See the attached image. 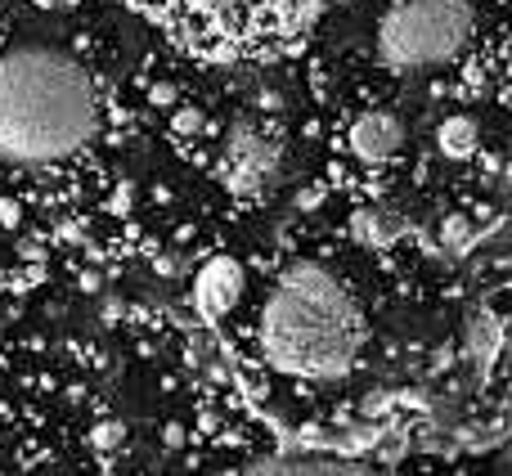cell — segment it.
Listing matches in <instances>:
<instances>
[{
    "mask_svg": "<svg viewBox=\"0 0 512 476\" xmlns=\"http://www.w3.org/2000/svg\"><path fill=\"white\" fill-rule=\"evenodd\" d=\"M436 149H441V158L450 162H472L481 149V131L472 117H445L441 126H436Z\"/></svg>",
    "mask_w": 512,
    "mask_h": 476,
    "instance_id": "cell-9",
    "label": "cell"
},
{
    "mask_svg": "<svg viewBox=\"0 0 512 476\" xmlns=\"http://www.w3.org/2000/svg\"><path fill=\"white\" fill-rule=\"evenodd\" d=\"M364 342V319L351 292L315 265L279 274L261 310V346L274 369L297 378H337Z\"/></svg>",
    "mask_w": 512,
    "mask_h": 476,
    "instance_id": "cell-2",
    "label": "cell"
},
{
    "mask_svg": "<svg viewBox=\"0 0 512 476\" xmlns=\"http://www.w3.org/2000/svg\"><path fill=\"white\" fill-rule=\"evenodd\" d=\"M243 297V265L234 256H212L203 261V270L194 274V306L207 319H221L239 306Z\"/></svg>",
    "mask_w": 512,
    "mask_h": 476,
    "instance_id": "cell-7",
    "label": "cell"
},
{
    "mask_svg": "<svg viewBox=\"0 0 512 476\" xmlns=\"http://www.w3.org/2000/svg\"><path fill=\"white\" fill-rule=\"evenodd\" d=\"M508 189H512V185H508Z\"/></svg>",
    "mask_w": 512,
    "mask_h": 476,
    "instance_id": "cell-16",
    "label": "cell"
},
{
    "mask_svg": "<svg viewBox=\"0 0 512 476\" xmlns=\"http://www.w3.org/2000/svg\"><path fill=\"white\" fill-rule=\"evenodd\" d=\"M400 144H405V126H400L396 113H382V108L360 113L351 122V131H346V149H351V158L369 162V167H387V162L400 153Z\"/></svg>",
    "mask_w": 512,
    "mask_h": 476,
    "instance_id": "cell-6",
    "label": "cell"
},
{
    "mask_svg": "<svg viewBox=\"0 0 512 476\" xmlns=\"http://www.w3.org/2000/svg\"><path fill=\"white\" fill-rule=\"evenodd\" d=\"M90 445H95V450H104V454L122 450V445H126V427L117 423V418H104V423H95V432H90Z\"/></svg>",
    "mask_w": 512,
    "mask_h": 476,
    "instance_id": "cell-12",
    "label": "cell"
},
{
    "mask_svg": "<svg viewBox=\"0 0 512 476\" xmlns=\"http://www.w3.org/2000/svg\"><path fill=\"white\" fill-rule=\"evenodd\" d=\"M468 0H405L378 23V54L387 68H427L450 63L472 41Z\"/></svg>",
    "mask_w": 512,
    "mask_h": 476,
    "instance_id": "cell-3",
    "label": "cell"
},
{
    "mask_svg": "<svg viewBox=\"0 0 512 476\" xmlns=\"http://www.w3.org/2000/svg\"><path fill=\"white\" fill-rule=\"evenodd\" d=\"M162 441H167L171 450H176V445H185V432H180L176 423H167V427H162Z\"/></svg>",
    "mask_w": 512,
    "mask_h": 476,
    "instance_id": "cell-13",
    "label": "cell"
},
{
    "mask_svg": "<svg viewBox=\"0 0 512 476\" xmlns=\"http://www.w3.org/2000/svg\"><path fill=\"white\" fill-rule=\"evenodd\" d=\"M504 346H508V355H512V333H508V342H504Z\"/></svg>",
    "mask_w": 512,
    "mask_h": 476,
    "instance_id": "cell-14",
    "label": "cell"
},
{
    "mask_svg": "<svg viewBox=\"0 0 512 476\" xmlns=\"http://www.w3.org/2000/svg\"><path fill=\"white\" fill-rule=\"evenodd\" d=\"M167 131H171V140H176L180 149H189V153H194L198 144H207V140H212V117H207L198 104H180V108H171V117H167Z\"/></svg>",
    "mask_w": 512,
    "mask_h": 476,
    "instance_id": "cell-10",
    "label": "cell"
},
{
    "mask_svg": "<svg viewBox=\"0 0 512 476\" xmlns=\"http://www.w3.org/2000/svg\"><path fill=\"white\" fill-rule=\"evenodd\" d=\"M274 162H279V135H270V126L243 117L230 131L221 153V176L230 185V194L252 198L265 189V180L274 176Z\"/></svg>",
    "mask_w": 512,
    "mask_h": 476,
    "instance_id": "cell-5",
    "label": "cell"
},
{
    "mask_svg": "<svg viewBox=\"0 0 512 476\" xmlns=\"http://www.w3.org/2000/svg\"><path fill=\"white\" fill-rule=\"evenodd\" d=\"M162 18L189 36H203L207 45L221 41H252L265 27H279L283 0H149Z\"/></svg>",
    "mask_w": 512,
    "mask_h": 476,
    "instance_id": "cell-4",
    "label": "cell"
},
{
    "mask_svg": "<svg viewBox=\"0 0 512 476\" xmlns=\"http://www.w3.org/2000/svg\"><path fill=\"white\" fill-rule=\"evenodd\" d=\"M99 131L90 77L45 45L0 59V153L14 162H63Z\"/></svg>",
    "mask_w": 512,
    "mask_h": 476,
    "instance_id": "cell-1",
    "label": "cell"
},
{
    "mask_svg": "<svg viewBox=\"0 0 512 476\" xmlns=\"http://www.w3.org/2000/svg\"><path fill=\"white\" fill-rule=\"evenodd\" d=\"M0 476H5V472H0Z\"/></svg>",
    "mask_w": 512,
    "mask_h": 476,
    "instance_id": "cell-15",
    "label": "cell"
},
{
    "mask_svg": "<svg viewBox=\"0 0 512 476\" xmlns=\"http://www.w3.org/2000/svg\"><path fill=\"white\" fill-rule=\"evenodd\" d=\"M441 243L450 247V252H468V247H472V221H468V216H445Z\"/></svg>",
    "mask_w": 512,
    "mask_h": 476,
    "instance_id": "cell-11",
    "label": "cell"
},
{
    "mask_svg": "<svg viewBox=\"0 0 512 476\" xmlns=\"http://www.w3.org/2000/svg\"><path fill=\"white\" fill-rule=\"evenodd\" d=\"M243 476H373V472L342 459H261Z\"/></svg>",
    "mask_w": 512,
    "mask_h": 476,
    "instance_id": "cell-8",
    "label": "cell"
}]
</instances>
